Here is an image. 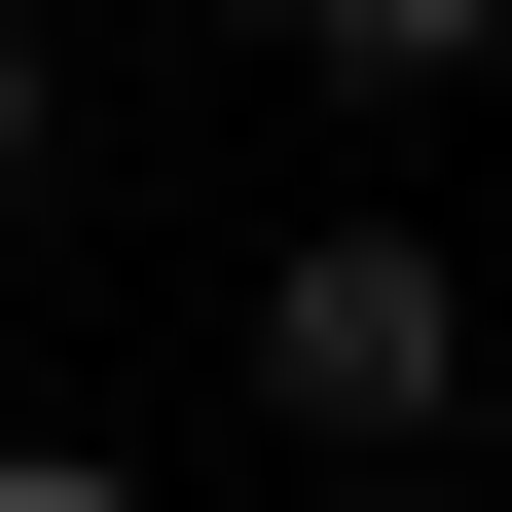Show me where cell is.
I'll return each mask as SVG.
<instances>
[{"mask_svg":"<svg viewBox=\"0 0 512 512\" xmlns=\"http://www.w3.org/2000/svg\"><path fill=\"white\" fill-rule=\"evenodd\" d=\"M256 403L293 439H439V403H512V330H476L439 220H330V256H256Z\"/></svg>","mask_w":512,"mask_h":512,"instance_id":"1","label":"cell"},{"mask_svg":"<svg viewBox=\"0 0 512 512\" xmlns=\"http://www.w3.org/2000/svg\"><path fill=\"white\" fill-rule=\"evenodd\" d=\"M256 37H293V74H366V110H403V74H512V0H256Z\"/></svg>","mask_w":512,"mask_h":512,"instance_id":"2","label":"cell"},{"mask_svg":"<svg viewBox=\"0 0 512 512\" xmlns=\"http://www.w3.org/2000/svg\"><path fill=\"white\" fill-rule=\"evenodd\" d=\"M37 147H74V74H37V0H0V220H37Z\"/></svg>","mask_w":512,"mask_h":512,"instance_id":"3","label":"cell"},{"mask_svg":"<svg viewBox=\"0 0 512 512\" xmlns=\"http://www.w3.org/2000/svg\"><path fill=\"white\" fill-rule=\"evenodd\" d=\"M0 512H147V476H110V439H0Z\"/></svg>","mask_w":512,"mask_h":512,"instance_id":"4","label":"cell"}]
</instances>
